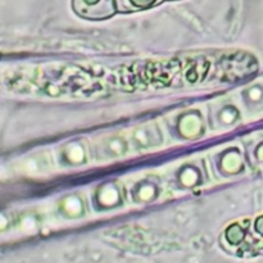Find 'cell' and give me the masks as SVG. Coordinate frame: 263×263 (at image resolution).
<instances>
[{"instance_id": "obj_1", "label": "cell", "mask_w": 263, "mask_h": 263, "mask_svg": "<svg viewBox=\"0 0 263 263\" xmlns=\"http://www.w3.org/2000/svg\"><path fill=\"white\" fill-rule=\"evenodd\" d=\"M115 0H72V9L85 20H107L116 13Z\"/></svg>"}, {"instance_id": "obj_2", "label": "cell", "mask_w": 263, "mask_h": 263, "mask_svg": "<svg viewBox=\"0 0 263 263\" xmlns=\"http://www.w3.org/2000/svg\"><path fill=\"white\" fill-rule=\"evenodd\" d=\"M159 3L161 0H116V7L120 12L130 13L149 9Z\"/></svg>"}]
</instances>
